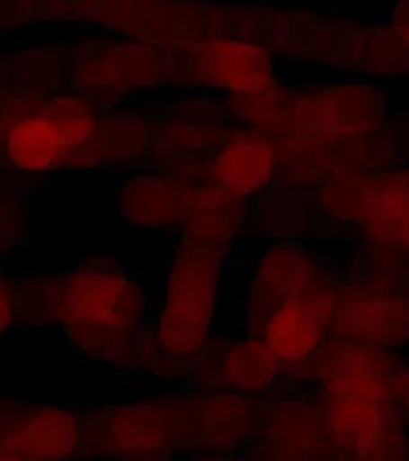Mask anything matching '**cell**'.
Returning <instances> with one entry per match:
<instances>
[{
    "label": "cell",
    "mask_w": 409,
    "mask_h": 461,
    "mask_svg": "<svg viewBox=\"0 0 409 461\" xmlns=\"http://www.w3.org/2000/svg\"><path fill=\"white\" fill-rule=\"evenodd\" d=\"M146 312L137 282L119 269L82 267L57 282V317L76 348L94 359L122 351Z\"/></svg>",
    "instance_id": "6da1fadb"
},
{
    "label": "cell",
    "mask_w": 409,
    "mask_h": 461,
    "mask_svg": "<svg viewBox=\"0 0 409 461\" xmlns=\"http://www.w3.org/2000/svg\"><path fill=\"white\" fill-rule=\"evenodd\" d=\"M224 253L181 245L173 259L157 322V345L181 357L201 351L215 317Z\"/></svg>",
    "instance_id": "7a4b0ae2"
},
{
    "label": "cell",
    "mask_w": 409,
    "mask_h": 461,
    "mask_svg": "<svg viewBox=\"0 0 409 461\" xmlns=\"http://www.w3.org/2000/svg\"><path fill=\"white\" fill-rule=\"evenodd\" d=\"M181 77L187 86L226 90L230 95L258 94L277 84L272 51L238 39H211L184 51Z\"/></svg>",
    "instance_id": "3957f363"
},
{
    "label": "cell",
    "mask_w": 409,
    "mask_h": 461,
    "mask_svg": "<svg viewBox=\"0 0 409 461\" xmlns=\"http://www.w3.org/2000/svg\"><path fill=\"white\" fill-rule=\"evenodd\" d=\"M96 428L98 432L84 431V440L96 438L108 454H149L164 450L174 440L195 438V409L181 411L166 403L125 407L100 418Z\"/></svg>",
    "instance_id": "277c9868"
},
{
    "label": "cell",
    "mask_w": 409,
    "mask_h": 461,
    "mask_svg": "<svg viewBox=\"0 0 409 461\" xmlns=\"http://www.w3.org/2000/svg\"><path fill=\"white\" fill-rule=\"evenodd\" d=\"M336 306L333 288L316 276L299 295L273 311L261 327V339L279 362L307 359L322 345Z\"/></svg>",
    "instance_id": "5b68a950"
},
{
    "label": "cell",
    "mask_w": 409,
    "mask_h": 461,
    "mask_svg": "<svg viewBox=\"0 0 409 461\" xmlns=\"http://www.w3.org/2000/svg\"><path fill=\"white\" fill-rule=\"evenodd\" d=\"M84 447V423L61 407H34L0 423V448L24 461H67Z\"/></svg>",
    "instance_id": "8992f818"
},
{
    "label": "cell",
    "mask_w": 409,
    "mask_h": 461,
    "mask_svg": "<svg viewBox=\"0 0 409 461\" xmlns=\"http://www.w3.org/2000/svg\"><path fill=\"white\" fill-rule=\"evenodd\" d=\"M199 187L173 175L139 173L120 181L117 209L125 221L149 230L184 223L194 209Z\"/></svg>",
    "instance_id": "52a82bcc"
},
{
    "label": "cell",
    "mask_w": 409,
    "mask_h": 461,
    "mask_svg": "<svg viewBox=\"0 0 409 461\" xmlns=\"http://www.w3.org/2000/svg\"><path fill=\"white\" fill-rule=\"evenodd\" d=\"M275 175V144L258 130L230 133L211 162L213 183L242 202L264 193Z\"/></svg>",
    "instance_id": "ba28073f"
},
{
    "label": "cell",
    "mask_w": 409,
    "mask_h": 461,
    "mask_svg": "<svg viewBox=\"0 0 409 461\" xmlns=\"http://www.w3.org/2000/svg\"><path fill=\"white\" fill-rule=\"evenodd\" d=\"M76 79L82 88L129 90L156 86L168 79V61L143 43H100L79 65Z\"/></svg>",
    "instance_id": "9c48e42d"
},
{
    "label": "cell",
    "mask_w": 409,
    "mask_h": 461,
    "mask_svg": "<svg viewBox=\"0 0 409 461\" xmlns=\"http://www.w3.org/2000/svg\"><path fill=\"white\" fill-rule=\"evenodd\" d=\"M333 322L352 343L396 349L409 341V302L396 295L352 296L338 303Z\"/></svg>",
    "instance_id": "30bf717a"
},
{
    "label": "cell",
    "mask_w": 409,
    "mask_h": 461,
    "mask_svg": "<svg viewBox=\"0 0 409 461\" xmlns=\"http://www.w3.org/2000/svg\"><path fill=\"white\" fill-rule=\"evenodd\" d=\"M325 129L331 138L379 133L387 121V101L371 82H344L312 88Z\"/></svg>",
    "instance_id": "8fae6325"
},
{
    "label": "cell",
    "mask_w": 409,
    "mask_h": 461,
    "mask_svg": "<svg viewBox=\"0 0 409 461\" xmlns=\"http://www.w3.org/2000/svg\"><path fill=\"white\" fill-rule=\"evenodd\" d=\"M316 276L312 259L301 247L280 244L271 249L253 279V322L262 327L273 311L299 295Z\"/></svg>",
    "instance_id": "7c38bea8"
},
{
    "label": "cell",
    "mask_w": 409,
    "mask_h": 461,
    "mask_svg": "<svg viewBox=\"0 0 409 461\" xmlns=\"http://www.w3.org/2000/svg\"><path fill=\"white\" fill-rule=\"evenodd\" d=\"M5 151L14 167L24 172H50L72 167L74 152L66 148L57 125L39 109L16 119L5 133Z\"/></svg>",
    "instance_id": "4fadbf2b"
},
{
    "label": "cell",
    "mask_w": 409,
    "mask_h": 461,
    "mask_svg": "<svg viewBox=\"0 0 409 461\" xmlns=\"http://www.w3.org/2000/svg\"><path fill=\"white\" fill-rule=\"evenodd\" d=\"M244 218V202L215 183L199 187L194 209L184 221L182 245L197 250L226 253Z\"/></svg>",
    "instance_id": "5bb4252c"
},
{
    "label": "cell",
    "mask_w": 409,
    "mask_h": 461,
    "mask_svg": "<svg viewBox=\"0 0 409 461\" xmlns=\"http://www.w3.org/2000/svg\"><path fill=\"white\" fill-rule=\"evenodd\" d=\"M371 74L409 72V45L390 26L351 24L338 65Z\"/></svg>",
    "instance_id": "9a60e30c"
},
{
    "label": "cell",
    "mask_w": 409,
    "mask_h": 461,
    "mask_svg": "<svg viewBox=\"0 0 409 461\" xmlns=\"http://www.w3.org/2000/svg\"><path fill=\"white\" fill-rule=\"evenodd\" d=\"M409 216V167L368 173L360 226L365 230L398 223Z\"/></svg>",
    "instance_id": "2e32d148"
},
{
    "label": "cell",
    "mask_w": 409,
    "mask_h": 461,
    "mask_svg": "<svg viewBox=\"0 0 409 461\" xmlns=\"http://www.w3.org/2000/svg\"><path fill=\"white\" fill-rule=\"evenodd\" d=\"M280 372L262 339H250L227 346L223 356V374L232 388L240 391H261L272 384Z\"/></svg>",
    "instance_id": "e0dca14e"
},
{
    "label": "cell",
    "mask_w": 409,
    "mask_h": 461,
    "mask_svg": "<svg viewBox=\"0 0 409 461\" xmlns=\"http://www.w3.org/2000/svg\"><path fill=\"white\" fill-rule=\"evenodd\" d=\"M147 125L138 114L115 113L98 121L94 146L101 160H129L147 149Z\"/></svg>",
    "instance_id": "ac0fdd59"
},
{
    "label": "cell",
    "mask_w": 409,
    "mask_h": 461,
    "mask_svg": "<svg viewBox=\"0 0 409 461\" xmlns=\"http://www.w3.org/2000/svg\"><path fill=\"white\" fill-rule=\"evenodd\" d=\"M291 95V88L273 84L258 94L230 95V108L253 130L273 138L280 130Z\"/></svg>",
    "instance_id": "d6986e66"
},
{
    "label": "cell",
    "mask_w": 409,
    "mask_h": 461,
    "mask_svg": "<svg viewBox=\"0 0 409 461\" xmlns=\"http://www.w3.org/2000/svg\"><path fill=\"white\" fill-rule=\"evenodd\" d=\"M368 173L339 168L322 183V205L341 221L360 223Z\"/></svg>",
    "instance_id": "ffe728a7"
},
{
    "label": "cell",
    "mask_w": 409,
    "mask_h": 461,
    "mask_svg": "<svg viewBox=\"0 0 409 461\" xmlns=\"http://www.w3.org/2000/svg\"><path fill=\"white\" fill-rule=\"evenodd\" d=\"M365 232L374 245L394 249L409 257V216L398 223L371 228Z\"/></svg>",
    "instance_id": "44dd1931"
},
{
    "label": "cell",
    "mask_w": 409,
    "mask_h": 461,
    "mask_svg": "<svg viewBox=\"0 0 409 461\" xmlns=\"http://www.w3.org/2000/svg\"><path fill=\"white\" fill-rule=\"evenodd\" d=\"M14 295L7 282L0 281V337L8 330L13 321Z\"/></svg>",
    "instance_id": "7402d4cb"
},
{
    "label": "cell",
    "mask_w": 409,
    "mask_h": 461,
    "mask_svg": "<svg viewBox=\"0 0 409 461\" xmlns=\"http://www.w3.org/2000/svg\"><path fill=\"white\" fill-rule=\"evenodd\" d=\"M390 28L396 31V36L400 37L403 42L409 45V2L396 4L394 7Z\"/></svg>",
    "instance_id": "603a6c76"
},
{
    "label": "cell",
    "mask_w": 409,
    "mask_h": 461,
    "mask_svg": "<svg viewBox=\"0 0 409 461\" xmlns=\"http://www.w3.org/2000/svg\"><path fill=\"white\" fill-rule=\"evenodd\" d=\"M396 389H398L400 399L406 405V409H409V372L403 376L400 382L396 383Z\"/></svg>",
    "instance_id": "cb8c5ba5"
},
{
    "label": "cell",
    "mask_w": 409,
    "mask_h": 461,
    "mask_svg": "<svg viewBox=\"0 0 409 461\" xmlns=\"http://www.w3.org/2000/svg\"><path fill=\"white\" fill-rule=\"evenodd\" d=\"M0 461H24L14 454H10L7 450L0 448Z\"/></svg>",
    "instance_id": "d4e9b609"
}]
</instances>
